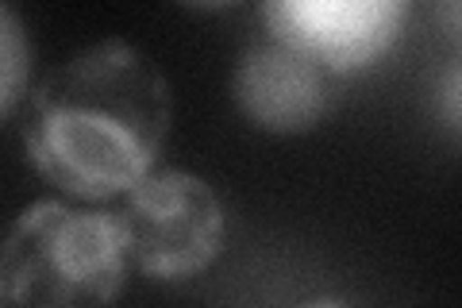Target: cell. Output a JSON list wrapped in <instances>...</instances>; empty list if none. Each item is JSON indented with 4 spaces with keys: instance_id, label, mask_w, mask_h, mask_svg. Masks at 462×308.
I'll return each instance as SVG.
<instances>
[{
    "instance_id": "3957f363",
    "label": "cell",
    "mask_w": 462,
    "mask_h": 308,
    "mask_svg": "<svg viewBox=\"0 0 462 308\" xmlns=\"http://www.w3.org/2000/svg\"><path fill=\"white\" fill-rule=\"evenodd\" d=\"M120 216L135 270L151 282H189L227 247L224 201L189 170H154L127 193Z\"/></svg>"
},
{
    "instance_id": "8992f818",
    "label": "cell",
    "mask_w": 462,
    "mask_h": 308,
    "mask_svg": "<svg viewBox=\"0 0 462 308\" xmlns=\"http://www.w3.org/2000/svg\"><path fill=\"white\" fill-rule=\"evenodd\" d=\"M27 70H32V42L16 16V8H0V112L16 116L27 93Z\"/></svg>"
},
{
    "instance_id": "5b68a950",
    "label": "cell",
    "mask_w": 462,
    "mask_h": 308,
    "mask_svg": "<svg viewBox=\"0 0 462 308\" xmlns=\"http://www.w3.org/2000/svg\"><path fill=\"white\" fill-rule=\"evenodd\" d=\"M231 100L258 131L305 135L331 108V73L285 42L263 39L243 51L231 70Z\"/></svg>"
},
{
    "instance_id": "9c48e42d",
    "label": "cell",
    "mask_w": 462,
    "mask_h": 308,
    "mask_svg": "<svg viewBox=\"0 0 462 308\" xmlns=\"http://www.w3.org/2000/svg\"><path fill=\"white\" fill-rule=\"evenodd\" d=\"M300 308H351V304L339 301V297H316V301H305Z\"/></svg>"
},
{
    "instance_id": "6da1fadb",
    "label": "cell",
    "mask_w": 462,
    "mask_h": 308,
    "mask_svg": "<svg viewBox=\"0 0 462 308\" xmlns=\"http://www.w3.org/2000/svg\"><path fill=\"white\" fill-rule=\"evenodd\" d=\"M173 120L170 81L124 39H100L54 66L27 97L23 151L74 201H112L154 173Z\"/></svg>"
},
{
    "instance_id": "7a4b0ae2",
    "label": "cell",
    "mask_w": 462,
    "mask_h": 308,
    "mask_svg": "<svg viewBox=\"0 0 462 308\" xmlns=\"http://www.w3.org/2000/svg\"><path fill=\"white\" fill-rule=\"evenodd\" d=\"M135 270L120 212L35 201L0 247L5 308H112Z\"/></svg>"
},
{
    "instance_id": "277c9868",
    "label": "cell",
    "mask_w": 462,
    "mask_h": 308,
    "mask_svg": "<svg viewBox=\"0 0 462 308\" xmlns=\"http://www.w3.org/2000/svg\"><path fill=\"white\" fill-rule=\"evenodd\" d=\"M412 5L404 0H270V39L312 58L331 78L358 73L397 47Z\"/></svg>"
},
{
    "instance_id": "ba28073f",
    "label": "cell",
    "mask_w": 462,
    "mask_h": 308,
    "mask_svg": "<svg viewBox=\"0 0 462 308\" xmlns=\"http://www.w3.org/2000/svg\"><path fill=\"white\" fill-rule=\"evenodd\" d=\"M436 23L447 32V39H455V42H462V0H447V5H436Z\"/></svg>"
},
{
    "instance_id": "52a82bcc",
    "label": "cell",
    "mask_w": 462,
    "mask_h": 308,
    "mask_svg": "<svg viewBox=\"0 0 462 308\" xmlns=\"http://www.w3.org/2000/svg\"><path fill=\"white\" fill-rule=\"evenodd\" d=\"M431 116L455 143H462V54L447 58L431 78Z\"/></svg>"
}]
</instances>
